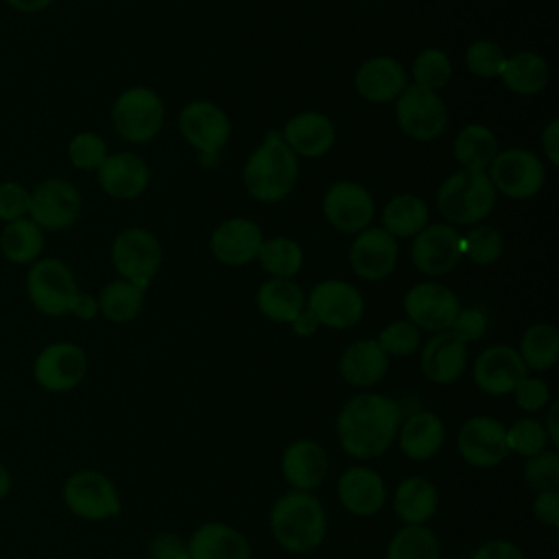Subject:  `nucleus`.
Here are the masks:
<instances>
[{"label":"nucleus","mask_w":559,"mask_h":559,"mask_svg":"<svg viewBox=\"0 0 559 559\" xmlns=\"http://www.w3.org/2000/svg\"><path fill=\"white\" fill-rule=\"evenodd\" d=\"M402 419L404 413L395 397L358 391L338 408L334 424L338 448L358 463L373 461L395 443Z\"/></svg>","instance_id":"1"},{"label":"nucleus","mask_w":559,"mask_h":559,"mask_svg":"<svg viewBox=\"0 0 559 559\" xmlns=\"http://www.w3.org/2000/svg\"><path fill=\"white\" fill-rule=\"evenodd\" d=\"M269 528L282 550L293 555L312 552L328 535L325 507L312 491L288 489L271 507Z\"/></svg>","instance_id":"2"},{"label":"nucleus","mask_w":559,"mask_h":559,"mask_svg":"<svg viewBox=\"0 0 559 559\" xmlns=\"http://www.w3.org/2000/svg\"><path fill=\"white\" fill-rule=\"evenodd\" d=\"M299 177L297 155L286 146L277 131H269L253 148L242 168L245 190L264 203L288 197Z\"/></svg>","instance_id":"3"},{"label":"nucleus","mask_w":559,"mask_h":559,"mask_svg":"<svg viewBox=\"0 0 559 559\" xmlns=\"http://www.w3.org/2000/svg\"><path fill=\"white\" fill-rule=\"evenodd\" d=\"M496 205V188L483 170H456L437 190V207L450 225H478Z\"/></svg>","instance_id":"4"},{"label":"nucleus","mask_w":559,"mask_h":559,"mask_svg":"<svg viewBox=\"0 0 559 559\" xmlns=\"http://www.w3.org/2000/svg\"><path fill=\"white\" fill-rule=\"evenodd\" d=\"M24 293L39 314L66 317L72 314L81 290L72 269L63 260L41 255L26 271Z\"/></svg>","instance_id":"5"},{"label":"nucleus","mask_w":559,"mask_h":559,"mask_svg":"<svg viewBox=\"0 0 559 559\" xmlns=\"http://www.w3.org/2000/svg\"><path fill=\"white\" fill-rule=\"evenodd\" d=\"M61 498L66 509L85 522L111 520L122 511V500L114 480L90 467L76 469L66 478Z\"/></svg>","instance_id":"6"},{"label":"nucleus","mask_w":559,"mask_h":559,"mask_svg":"<svg viewBox=\"0 0 559 559\" xmlns=\"http://www.w3.org/2000/svg\"><path fill=\"white\" fill-rule=\"evenodd\" d=\"M164 103L151 87H129L120 92L111 105L114 131L131 144L153 140L164 124Z\"/></svg>","instance_id":"7"},{"label":"nucleus","mask_w":559,"mask_h":559,"mask_svg":"<svg viewBox=\"0 0 559 559\" xmlns=\"http://www.w3.org/2000/svg\"><path fill=\"white\" fill-rule=\"evenodd\" d=\"M109 255L120 280L133 282L135 286L146 290L151 280L159 271L162 245L148 229L127 227L116 234Z\"/></svg>","instance_id":"8"},{"label":"nucleus","mask_w":559,"mask_h":559,"mask_svg":"<svg viewBox=\"0 0 559 559\" xmlns=\"http://www.w3.org/2000/svg\"><path fill=\"white\" fill-rule=\"evenodd\" d=\"M87 354L72 341H52L33 358V380L48 393H68L87 376Z\"/></svg>","instance_id":"9"},{"label":"nucleus","mask_w":559,"mask_h":559,"mask_svg":"<svg viewBox=\"0 0 559 559\" xmlns=\"http://www.w3.org/2000/svg\"><path fill=\"white\" fill-rule=\"evenodd\" d=\"M395 122L411 140L430 142L445 131L448 107L437 92L413 83L395 98Z\"/></svg>","instance_id":"10"},{"label":"nucleus","mask_w":559,"mask_h":559,"mask_svg":"<svg viewBox=\"0 0 559 559\" xmlns=\"http://www.w3.org/2000/svg\"><path fill=\"white\" fill-rule=\"evenodd\" d=\"M83 210L79 188L61 177L41 179L31 188L28 218L44 231H63L72 227Z\"/></svg>","instance_id":"11"},{"label":"nucleus","mask_w":559,"mask_h":559,"mask_svg":"<svg viewBox=\"0 0 559 559\" xmlns=\"http://www.w3.org/2000/svg\"><path fill=\"white\" fill-rule=\"evenodd\" d=\"M459 456L476 469H491L507 461V426L493 415H472L456 432Z\"/></svg>","instance_id":"12"},{"label":"nucleus","mask_w":559,"mask_h":559,"mask_svg":"<svg viewBox=\"0 0 559 559\" xmlns=\"http://www.w3.org/2000/svg\"><path fill=\"white\" fill-rule=\"evenodd\" d=\"M496 192L524 201L535 197L546 179L542 159L526 148H504L496 153L487 173Z\"/></svg>","instance_id":"13"},{"label":"nucleus","mask_w":559,"mask_h":559,"mask_svg":"<svg viewBox=\"0 0 559 559\" xmlns=\"http://www.w3.org/2000/svg\"><path fill=\"white\" fill-rule=\"evenodd\" d=\"M306 308L312 312L319 328L347 330L362 319L365 299L360 290L345 280H323L312 286Z\"/></svg>","instance_id":"14"},{"label":"nucleus","mask_w":559,"mask_h":559,"mask_svg":"<svg viewBox=\"0 0 559 559\" xmlns=\"http://www.w3.org/2000/svg\"><path fill=\"white\" fill-rule=\"evenodd\" d=\"M461 304L452 288L439 282H419L404 295L406 319L426 332L450 330Z\"/></svg>","instance_id":"15"},{"label":"nucleus","mask_w":559,"mask_h":559,"mask_svg":"<svg viewBox=\"0 0 559 559\" xmlns=\"http://www.w3.org/2000/svg\"><path fill=\"white\" fill-rule=\"evenodd\" d=\"M336 498L349 515L373 518L389 500L386 480L367 463L349 465L336 480Z\"/></svg>","instance_id":"16"},{"label":"nucleus","mask_w":559,"mask_h":559,"mask_svg":"<svg viewBox=\"0 0 559 559\" xmlns=\"http://www.w3.org/2000/svg\"><path fill=\"white\" fill-rule=\"evenodd\" d=\"M321 207L325 221L343 234H358L367 229L376 214V203L369 190L347 179L336 181L325 190Z\"/></svg>","instance_id":"17"},{"label":"nucleus","mask_w":559,"mask_h":559,"mask_svg":"<svg viewBox=\"0 0 559 559\" xmlns=\"http://www.w3.org/2000/svg\"><path fill=\"white\" fill-rule=\"evenodd\" d=\"M461 258V234L450 223L426 225L417 236H413L411 260L424 275H448Z\"/></svg>","instance_id":"18"},{"label":"nucleus","mask_w":559,"mask_h":559,"mask_svg":"<svg viewBox=\"0 0 559 559\" xmlns=\"http://www.w3.org/2000/svg\"><path fill=\"white\" fill-rule=\"evenodd\" d=\"M528 373L520 354L511 345H489L472 365L476 389L489 397L511 395L515 384Z\"/></svg>","instance_id":"19"},{"label":"nucleus","mask_w":559,"mask_h":559,"mask_svg":"<svg viewBox=\"0 0 559 559\" xmlns=\"http://www.w3.org/2000/svg\"><path fill=\"white\" fill-rule=\"evenodd\" d=\"M282 478L290 489L312 491L323 485L330 472V456L314 439H293L280 456Z\"/></svg>","instance_id":"20"},{"label":"nucleus","mask_w":559,"mask_h":559,"mask_svg":"<svg viewBox=\"0 0 559 559\" xmlns=\"http://www.w3.org/2000/svg\"><path fill=\"white\" fill-rule=\"evenodd\" d=\"M179 131L190 146L212 155L229 140L231 122L218 105L210 100H192L179 114Z\"/></svg>","instance_id":"21"},{"label":"nucleus","mask_w":559,"mask_h":559,"mask_svg":"<svg viewBox=\"0 0 559 559\" xmlns=\"http://www.w3.org/2000/svg\"><path fill=\"white\" fill-rule=\"evenodd\" d=\"M349 264L367 282L384 280L397 264V240L382 227H367L349 245Z\"/></svg>","instance_id":"22"},{"label":"nucleus","mask_w":559,"mask_h":559,"mask_svg":"<svg viewBox=\"0 0 559 559\" xmlns=\"http://www.w3.org/2000/svg\"><path fill=\"white\" fill-rule=\"evenodd\" d=\"M467 367V345L450 330L435 332L419 352L421 376L437 386L456 382Z\"/></svg>","instance_id":"23"},{"label":"nucleus","mask_w":559,"mask_h":559,"mask_svg":"<svg viewBox=\"0 0 559 559\" xmlns=\"http://www.w3.org/2000/svg\"><path fill=\"white\" fill-rule=\"evenodd\" d=\"M262 229L251 218H227L210 236L214 258L227 266H242L258 260L262 247Z\"/></svg>","instance_id":"24"},{"label":"nucleus","mask_w":559,"mask_h":559,"mask_svg":"<svg viewBox=\"0 0 559 559\" xmlns=\"http://www.w3.org/2000/svg\"><path fill=\"white\" fill-rule=\"evenodd\" d=\"M395 443L408 461L426 463L441 452L445 443V424L432 411H415L402 419Z\"/></svg>","instance_id":"25"},{"label":"nucleus","mask_w":559,"mask_h":559,"mask_svg":"<svg viewBox=\"0 0 559 559\" xmlns=\"http://www.w3.org/2000/svg\"><path fill=\"white\" fill-rule=\"evenodd\" d=\"M96 179L107 197L131 201L146 190L151 175L146 162L140 155L122 151L105 157V162L96 170Z\"/></svg>","instance_id":"26"},{"label":"nucleus","mask_w":559,"mask_h":559,"mask_svg":"<svg viewBox=\"0 0 559 559\" xmlns=\"http://www.w3.org/2000/svg\"><path fill=\"white\" fill-rule=\"evenodd\" d=\"M190 559H251V544L227 522H203L186 539Z\"/></svg>","instance_id":"27"},{"label":"nucleus","mask_w":559,"mask_h":559,"mask_svg":"<svg viewBox=\"0 0 559 559\" xmlns=\"http://www.w3.org/2000/svg\"><path fill=\"white\" fill-rule=\"evenodd\" d=\"M389 371V356L376 338H360L349 343L338 358L341 378L358 389L371 391Z\"/></svg>","instance_id":"28"},{"label":"nucleus","mask_w":559,"mask_h":559,"mask_svg":"<svg viewBox=\"0 0 559 559\" xmlns=\"http://www.w3.org/2000/svg\"><path fill=\"white\" fill-rule=\"evenodd\" d=\"M356 92L376 105L395 100L406 87V72L402 63L389 55H378L360 63L354 76Z\"/></svg>","instance_id":"29"},{"label":"nucleus","mask_w":559,"mask_h":559,"mask_svg":"<svg viewBox=\"0 0 559 559\" xmlns=\"http://www.w3.org/2000/svg\"><path fill=\"white\" fill-rule=\"evenodd\" d=\"M282 140L297 157H321L336 140L334 122L321 111H301L288 118Z\"/></svg>","instance_id":"30"},{"label":"nucleus","mask_w":559,"mask_h":559,"mask_svg":"<svg viewBox=\"0 0 559 559\" xmlns=\"http://www.w3.org/2000/svg\"><path fill=\"white\" fill-rule=\"evenodd\" d=\"M391 507L402 524H428L439 509L437 485L426 476H406L395 485Z\"/></svg>","instance_id":"31"},{"label":"nucleus","mask_w":559,"mask_h":559,"mask_svg":"<svg viewBox=\"0 0 559 559\" xmlns=\"http://www.w3.org/2000/svg\"><path fill=\"white\" fill-rule=\"evenodd\" d=\"M255 306L273 323H293L306 308V295L297 282L271 277L258 286Z\"/></svg>","instance_id":"32"},{"label":"nucleus","mask_w":559,"mask_h":559,"mask_svg":"<svg viewBox=\"0 0 559 559\" xmlns=\"http://www.w3.org/2000/svg\"><path fill=\"white\" fill-rule=\"evenodd\" d=\"M46 247V231L28 216L4 223L0 229V253L9 264L31 266L41 258Z\"/></svg>","instance_id":"33"},{"label":"nucleus","mask_w":559,"mask_h":559,"mask_svg":"<svg viewBox=\"0 0 559 559\" xmlns=\"http://www.w3.org/2000/svg\"><path fill=\"white\" fill-rule=\"evenodd\" d=\"M498 79H502L507 90H511L513 94L535 96L548 85L550 68H548V61L539 52L520 50V52L507 57L504 68Z\"/></svg>","instance_id":"34"},{"label":"nucleus","mask_w":559,"mask_h":559,"mask_svg":"<svg viewBox=\"0 0 559 559\" xmlns=\"http://www.w3.org/2000/svg\"><path fill=\"white\" fill-rule=\"evenodd\" d=\"M428 205L421 197L402 192L386 201L382 210V229L397 238H413L428 225Z\"/></svg>","instance_id":"35"},{"label":"nucleus","mask_w":559,"mask_h":559,"mask_svg":"<svg viewBox=\"0 0 559 559\" xmlns=\"http://www.w3.org/2000/svg\"><path fill=\"white\" fill-rule=\"evenodd\" d=\"M452 153H454V159L463 166V170L487 173L489 164L498 153V140L489 127L472 122L456 133Z\"/></svg>","instance_id":"36"},{"label":"nucleus","mask_w":559,"mask_h":559,"mask_svg":"<svg viewBox=\"0 0 559 559\" xmlns=\"http://www.w3.org/2000/svg\"><path fill=\"white\" fill-rule=\"evenodd\" d=\"M518 354L528 371L544 373L559 360V332L552 323H531L520 336Z\"/></svg>","instance_id":"37"},{"label":"nucleus","mask_w":559,"mask_h":559,"mask_svg":"<svg viewBox=\"0 0 559 559\" xmlns=\"http://www.w3.org/2000/svg\"><path fill=\"white\" fill-rule=\"evenodd\" d=\"M384 559H441V544L428 524H402L391 535Z\"/></svg>","instance_id":"38"},{"label":"nucleus","mask_w":559,"mask_h":559,"mask_svg":"<svg viewBox=\"0 0 559 559\" xmlns=\"http://www.w3.org/2000/svg\"><path fill=\"white\" fill-rule=\"evenodd\" d=\"M98 314L111 323L133 321L144 306V290L127 280H114L105 284L96 297Z\"/></svg>","instance_id":"39"},{"label":"nucleus","mask_w":559,"mask_h":559,"mask_svg":"<svg viewBox=\"0 0 559 559\" xmlns=\"http://www.w3.org/2000/svg\"><path fill=\"white\" fill-rule=\"evenodd\" d=\"M258 260L271 277L290 280L295 273H299L304 264V249L297 240L288 236H275V238L262 240Z\"/></svg>","instance_id":"40"},{"label":"nucleus","mask_w":559,"mask_h":559,"mask_svg":"<svg viewBox=\"0 0 559 559\" xmlns=\"http://www.w3.org/2000/svg\"><path fill=\"white\" fill-rule=\"evenodd\" d=\"M550 445L548 435L544 430L542 419L533 415L518 417L513 424L507 426V448L509 454H518L522 459H528L533 454H539Z\"/></svg>","instance_id":"41"},{"label":"nucleus","mask_w":559,"mask_h":559,"mask_svg":"<svg viewBox=\"0 0 559 559\" xmlns=\"http://www.w3.org/2000/svg\"><path fill=\"white\" fill-rule=\"evenodd\" d=\"M502 234L491 225L478 223L467 234H461V253L480 266L493 264L502 255Z\"/></svg>","instance_id":"42"},{"label":"nucleus","mask_w":559,"mask_h":559,"mask_svg":"<svg viewBox=\"0 0 559 559\" xmlns=\"http://www.w3.org/2000/svg\"><path fill=\"white\" fill-rule=\"evenodd\" d=\"M413 79L415 85L426 90H441L452 79V61L439 48H424L413 61Z\"/></svg>","instance_id":"43"},{"label":"nucleus","mask_w":559,"mask_h":559,"mask_svg":"<svg viewBox=\"0 0 559 559\" xmlns=\"http://www.w3.org/2000/svg\"><path fill=\"white\" fill-rule=\"evenodd\" d=\"M522 478L533 493L559 489V452L546 448L539 454L524 459Z\"/></svg>","instance_id":"44"},{"label":"nucleus","mask_w":559,"mask_h":559,"mask_svg":"<svg viewBox=\"0 0 559 559\" xmlns=\"http://www.w3.org/2000/svg\"><path fill=\"white\" fill-rule=\"evenodd\" d=\"M107 155V142L96 131H79L68 142V162L76 170L96 173Z\"/></svg>","instance_id":"45"},{"label":"nucleus","mask_w":559,"mask_h":559,"mask_svg":"<svg viewBox=\"0 0 559 559\" xmlns=\"http://www.w3.org/2000/svg\"><path fill=\"white\" fill-rule=\"evenodd\" d=\"M507 55L493 39H476L465 50V68L480 79H496L504 68Z\"/></svg>","instance_id":"46"},{"label":"nucleus","mask_w":559,"mask_h":559,"mask_svg":"<svg viewBox=\"0 0 559 559\" xmlns=\"http://www.w3.org/2000/svg\"><path fill=\"white\" fill-rule=\"evenodd\" d=\"M376 341L389 358L391 356L404 358V356H411L419 349L421 330L417 325H413L408 319H395V321H391L389 325H384L380 330Z\"/></svg>","instance_id":"47"},{"label":"nucleus","mask_w":559,"mask_h":559,"mask_svg":"<svg viewBox=\"0 0 559 559\" xmlns=\"http://www.w3.org/2000/svg\"><path fill=\"white\" fill-rule=\"evenodd\" d=\"M513 400H515V406L528 415L533 413H539L544 411L550 402H552V395H550V386L544 378L539 376H531L526 373L518 384L515 389L511 391Z\"/></svg>","instance_id":"48"},{"label":"nucleus","mask_w":559,"mask_h":559,"mask_svg":"<svg viewBox=\"0 0 559 559\" xmlns=\"http://www.w3.org/2000/svg\"><path fill=\"white\" fill-rule=\"evenodd\" d=\"M31 188L17 179L0 181V223H11L28 216Z\"/></svg>","instance_id":"49"},{"label":"nucleus","mask_w":559,"mask_h":559,"mask_svg":"<svg viewBox=\"0 0 559 559\" xmlns=\"http://www.w3.org/2000/svg\"><path fill=\"white\" fill-rule=\"evenodd\" d=\"M450 332L459 341H463L465 345L474 343V341H480L485 336V332H487V317L478 308L459 310V314L454 317V321L450 325Z\"/></svg>","instance_id":"50"},{"label":"nucleus","mask_w":559,"mask_h":559,"mask_svg":"<svg viewBox=\"0 0 559 559\" xmlns=\"http://www.w3.org/2000/svg\"><path fill=\"white\" fill-rule=\"evenodd\" d=\"M467 559H526L524 550L504 537H491L480 542Z\"/></svg>","instance_id":"51"},{"label":"nucleus","mask_w":559,"mask_h":559,"mask_svg":"<svg viewBox=\"0 0 559 559\" xmlns=\"http://www.w3.org/2000/svg\"><path fill=\"white\" fill-rule=\"evenodd\" d=\"M148 559H190L188 542L175 533H159L148 542Z\"/></svg>","instance_id":"52"},{"label":"nucleus","mask_w":559,"mask_h":559,"mask_svg":"<svg viewBox=\"0 0 559 559\" xmlns=\"http://www.w3.org/2000/svg\"><path fill=\"white\" fill-rule=\"evenodd\" d=\"M531 511L542 526L557 531L559 528V489L535 493Z\"/></svg>","instance_id":"53"},{"label":"nucleus","mask_w":559,"mask_h":559,"mask_svg":"<svg viewBox=\"0 0 559 559\" xmlns=\"http://www.w3.org/2000/svg\"><path fill=\"white\" fill-rule=\"evenodd\" d=\"M542 151L550 166H559V120L552 118L542 131Z\"/></svg>","instance_id":"54"},{"label":"nucleus","mask_w":559,"mask_h":559,"mask_svg":"<svg viewBox=\"0 0 559 559\" xmlns=\"http://www.w3.org/2000/svg\"><path fill=\"white\" fill-rule=\"evenodd\" d=\"M55 0H4V4L9 9H13L15 13H24V15H35L46 11Z\"/></svg>","instance_id":"55"},{"label":"nucleus","mask_w":559,"mask_h":559,"mask_svg":"<svg viewBox=\"0 0 559 559\" xmlns=\"http://www.w3.org/2000/svg\"><path fill=\"white\" fill-rule=\"evenodd\" d=\"M72 314H74L76 319H83V321L94 319V317L98 314L96 297H92V295H87V293H79V299H76V304H74Z\"/></svg>","instance_id":"56"},{"label":"nucleus","mask_w":559,"mask_h":559,"mask_svg":"<svg viewBox=\"0 0 559 559\" xmlns=\"http://www.w3.org/2000/svg\"><path fill=\"white\" fill-rule=\"evenodd\" d=\"M290 328H293V332H295L297 336H312V334L319 330V323H317V319L312 317V312H310L308 308H304V310L297 314V319L290 323Z\"/></svg>","instance_id":"57"},{"label":"nucleus","mask_w":559,"mask_h":559,"mask_svg":"<svg viewBox=\"0 0 559 559\" xmlns=\"http://www.w3.org/2000/svg\"><path fill=\"white\" fill-rule=\"evenodd\" d=\"M546 408H548V411H546V419H542V424H544V430H546V435H548L550 445L557 450V445H559V428H557L559 404H557V402H550Z\"/></svg>","instance_id":"58"},{"label":"nucleus","mask_w":559,"mask_h":559,"mask_svg":"<svg viewBox=\"0 0 559 559\" xmlns=\"http://www.w3.org/2000/svg\"><path fill=\"white\" fill-rule=\"evenodd\" d=\"M11 487H13L11 469L0 461V500H4L11 493Z\"/></svg>","instance_id":"59"}]
</instances>
